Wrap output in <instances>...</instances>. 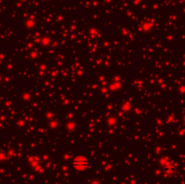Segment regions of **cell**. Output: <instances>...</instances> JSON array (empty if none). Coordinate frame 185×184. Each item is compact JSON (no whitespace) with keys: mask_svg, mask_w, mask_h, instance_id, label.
Masks as SVG:
<instances>
[{"mask_svg":"<svg viewBox=\"0 0 185 184\" xmlns=\"http://www.w3.org/2000/svg\"><path fill=\"white\" fill-rule=\"evenodd\" d=\"M71 164H72V167L76 170V171H84L86 170L88 167H89V160L86 156H82V155H80V156H76L72 161H71Z\"/></svg>","mask_w":185,"mask_h":184,"instance_id":"6da1fadb","label":"cell"}]
</instances>
